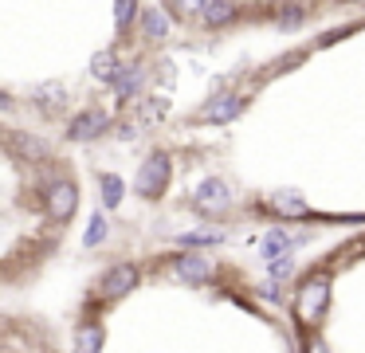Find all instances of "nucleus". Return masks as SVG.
I'll list each match as a JSON object with an SVG mask.
<instances>
[{"label": "nucleus", "mask_w": 365, "mask_h": 353, "mask_svg": "<svg viewBox=\"0 0 365 353\" xmlns=\"http://www.w3.org/2000/svg\"><path fill=\"white\" fill-rule=\"evenodd\" d=\"M326 306H330V275H310V279L299 287L294 310H299V318L307 322V326H318V318L326 314Z\"/></svg>", "instance_id": "f257e3e1"}, {"label": "nucleus", "mask_w": 365, "mask_h": 353, "mask_svg": "<svg viewBox=\"0 0 365 353\" xmlns=\"http://www.w3.org/2000/svg\"><path fill=\"white\" fill-rule=\"evenodd\" d=\"M169 173H173V161H169V153H150L145 157V165L138 169V196H145V200H158L161 193H165L169 185Z\"/></svg>", "instance_id": "f03ea898"}, {"label": "nucleus", "mask_w": 365, "mask_h": 353, "mask_svg": "<svg viewBox=\"0 0 365 353\" xmlns=\"http://www.w3.org/2000/svg\"><path fill=\"white\" fill-rule=\"evenodd\" d=\"M228 208H232V193H228V185H224L220 177L200 180L197 193H192V212H200V216H224Z\"/></svg>", "instance_id": "7ed1b4c3"}, {"label": "nucleus", "mask_w": 365, "mask_h": 353, "mask_svg": "<svg viewBox=\"0 0 365 353\" xmlns=\"http://www.w3.org/2000/svg\"><path fill=\"white\" fill-rule=\"evenodd\" d=\"M43 204H48V216L56 220V224H67V220L75 216V208H79V188H75L71 180H56V185L48 188V196H43Z\"/></svg>", "instance_id": "20e7f679"}, {"label": "nucleus", "mask_w": 365, "mask_h": 353, "mask_svg": "<svg viewBox=\"0 0 365 353\" xmlns=\"http://www.w3.org/2000/svg\"><path fill=\"white\" fill-rule=\"evenodd\" d=\"M138 279H142L138 263H114L110 271L103 275V282H98V295L103 298H122V295H130V290L138 287Z\"/></svg>", "instance_id": "39448f33"}, {"label": "nucleus", "mask_w": 365, "mask_h": 353, "mask_svg": "<svg viewBox=\"0 0 365 353\" xmlns=\"http://www.w3.org/2000/svg\"><path fill=\"white\" fill-rule=\"evenodd\" d=\"M106 126H110V114H106V110H83V114L71 118L67 138H71V141H91V138H98Z\"/></svg>", "instance_id": "423d86ee"}, {"label": "nucleus", "mask_w": 365, "mask_h": 353, "mask_svg": "<svg viewBox=\"0 0 365 353\" xmlns=\"http://www.w3.org/2000/svg\"><path fill=\"white\" fill-rule=\"evenodd\" d=\"M244 106H247V98L244 94H216L212 102L205 106V122H212V126H224V122H232L236 114H244Z\"/></svg>", "instance_id": "0eeeda50"}, {"label": "nucleus", "mask_w": 365, "mask_h": 353, "mask_svg": "<svg viewBox=\"0 0 365 353\" xmlns=\"http://www.w3.org/2000/svg\"><path fill=\"white\" fill-rule=\"evenodd\" d=\"M177 275L189 279V282H208V279H212V263L200 259V255H181V259H177Z\"/></svg>", "instance_id": "6e6552de"}, {"label": "nucleus", "mask_w": 365, "mask_h": 353, "mask_svg": "<svg viewBox=\"0 0 365 353\" xmlns=\"http://www.w3.org/2000/svg\"><path fill=\"white\" fill-rule=\"evenodd\" d=\"M142 83H145V71L134 63V67H122V71H118V78H114L110 86L118 91V98H134V94L142 91Z\"/></svg>", "instance_id": "1a4fd4ad"}, {"label": "nucleus", "mask_w": 365, "mask_h": 353, "mask_svg": "<svg viewBox=\"0 0 365 353\" xmlns=\"http://www.w3.org/2000/svg\"><path fill=\"white\" fill-rule=\"evenodd\" d=\"M236 16H240V8L232 4V0H208V8H205L200 20H205L208 28H224V24H232Z\"/></svg>", "instance_id": "9d476101"}, {"label": "nucleus", "mask_w": 365, "mask_h": 353, "mask_svg": "<svg viewBox=\"0 0 365 353\" xmlns=\"http://www.w3.org/2000/svg\"><path fill=\"white\" fill-rule=\"evenodd\" d=\"M103 349V326L98 322H83L75 329V353H98Z\"/></svg>", "instance_id": "9b49d317"}, {"label": "nucleus", "mask_w": 365, "mask_h": 353, "mask_svg": "<svg viewBox=\"0 0 365 353\" xmlns=\"http://www.w3.org/2000/svg\"><path fill=\"white\" fill-rule=\"evenodd\" d=\"M142 31H145V39H165L169 36L165 8H145V12H142Z\"/></svg>", "instance_id": "f8f14e48"}, {"label": "nucleus", "mask_w": 365, "mask_h": 353, "mask_svg": "<svg viewBox=\"0 0 365 353\" xmlns=\"http://www.w3.org/2000/svg\"><path fill=\"white\" fill-rule=\"evenodd\" d=\"M32 98L40 102L43 110H56L67 102V86L63 83H40V86H32Z\"/></svg>", "instance_id": "ddd939ff"}, {"label": "nucleus", "mask_w": 365, "mask_h": 353, "mask_svg": "<svg viewBox=\"0 0 365 353\" xmlns=\"http://www.w3.org/2000/svg\"><path fill=\"white\" fill-rule=\"evenodd\" d=\"M271 208L279 212V216H307V200H302L299 193H275L271 196Z\"/></svg>", "instance_id": "4468645a"}, {"label": "nucleus", "mask_w": 365, "mask_h": 353, "mask_svg": "<svg viewBox=\"0 0 365 353\" xmlns=\"http://www.w3.org/2000/svg\"><path fill=\"white\" fill-rule=\"evenodd\" d=\"M98 188H103L106 208H118L122 196H126V185H122V177H114V173H103V177H98Z\"/></svg>", "instance_id": "2eb2a0df"}, {"label": "nucleus", "mask_w": 365, "mask_h": 353, "mask_svg": "<svg viewBox=\"0 0 365 353\" xmlns=\"http://www.w3.org/2000/svg\"><path fill=\"white\" fill-rule=\"evenodd\" d=\"M91 71H95V78H103V83H114L118 78V59H114V51H98L95 59H91Z\"/></svg>", "instance_id": "dca6fc26"}, {"label": "nucleus", "mask_w": 365, "mask_h": 353, "mask_svg": "<svg viewBox=\"0 0 365 353\" xmlns=\"http://www.w3.org/2000/svg\"><path fill=\"white\" fill-rule=\"evenodd\" d=\"M294 243H299L294 235H287V232H271L267 240H263V251H267L271 259H279V255H287V251H291Z\"/></svg>", "instance_id": "f3484780"}, {"label": "nucleus", "mask_w": 365, "mask_h": 353, "mask_svg": "<svg viewBox=\"0 0 365 353\" xmlns=\"http://www.w3.org/2000/svg\"><path fill=\"white\" fill-rule=\"evenodd\" d=\"M138 16V0H114V24L118 28H130Z\"/></svg>", "instance_id": "a211bd4d"}, {"label": "nucleus", "mask_w": 365, "mask_h": 353, "mask_svg": "<svg viewBox=\"0 0 365 353\" xmlns=\"http://www.w3.org/2000/svg\"><path fill=\"white\" fill-rule=\"evenodd\" d=\"M103 240H106V220H103V216H91V224H87V235H83V243H87V247H98Z\"/></svg>", "instance_id": "6ab92c4d"}, {"label": "nucleus", "mask_w": 365, "mask_h": 353, "mask_svg": "<svg viewBox=\"0 0 365 353\" xmlns=\"http://www.w3.org/2000/svg\"><path fill=\"white\" fill-rule=\"evenodd\" d=\"M173 8L185 16V20H189V16H197V20H200V16H205V8H208V0H173Z\"/></svg>", "instance_id": "aec40b11"}, {"label": "nucleus", "mask_w": 365, "mask_h": 353, "mask_svg": "<svg viewBox=\"0 0 365 353\" xmlns=\"http://www.w3.org/2000/svg\"><path fill=\"white\" fill-rule=\"evenodd\" d=\"M216 240H220L216 232H208V235H200V232H192V235H181V243H185V247H205V243H216Z\"/></svg>", "instance_id": "412c9836"}, {"label": "nucleus", "mask_w": 365, "mask_h": 353, "mask_svg": "<svg viewBox=\"0 0 365 353\" xmlns=\"http://www.w3.org/2000/svg\"><path fill=\"white\" fill-rule=\"evenodd\" d=\"M291 271H294L291 255H279V259H271V275H275V279H287Z\"/></svg>", "instance_id": "4be33fe9"}, {"label": "nucleus", "mask_w": 365, "mask_h": 353, "mask_svg": "<svg viewBox=\"0 0 365 353\" xmlns=\"http://www.w3.org/2000/svg\"><path fill=\"white\" fill-rule=\"evenodd\" d=\"M12 145H16V149H24V153L43 157V145H40V141H28V138H20V133H12Z\"/></svg>", "instance_id": "5701e85b"}, {"label": "nucleus", "mask_w": 365, "mask_h": 353, "mask_svg": "<svg viewBox=\"0 0 365 353\" xmlns=\"http://www.w3.org/2000/svg\"><path fill=\"white\" fill-rule=\"evenodd\" d=\"M279 24H283V28H299V24H302V8H291L287 16H279Z\"/></svg>", "instance_id": "b1692460"}, {"label": "nucleus", "mask_w": 365, "mask_h": 353, "mask_svg": "<svg viewBox=\"0 0 365 353\" xmlns=\"http://www.w3.org/2000/svg\"><path fill=\"white\" fill-rule=\"evenodd\" d=\"M307 353H326V345H322V337H310V349Z\"/></svg>", "instance_id": "393cba45"}, {"label": "nucleus", "mask_w": 365, "mask_h": 353, "mask_svg": "<svg viewBox=\"0 0 365 353\" xmlns=\"http://www.w3.org/2000/svg\"><path fill=\"white\" fill-rule=\"evenodd\" d=\"M357 4H365V0H357Z\"/></svg>", "instance_id": "a878e982"}]
</instances>
